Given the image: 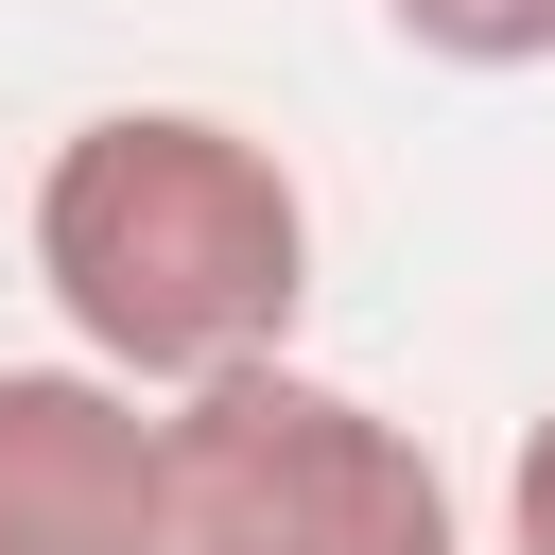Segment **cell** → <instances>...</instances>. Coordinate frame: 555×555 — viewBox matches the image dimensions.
Here are the masks:
<instances>
[{
    "label": "cell",
    "mask_w": 555,
    "mask_h": 555,
    "mask_svg": "<svg viewBox=\"0 0 555 555\" xmlns=\"http://www.w3.org/2000/svg\"><path fill=\"white\" fill-rule=\"evenodd\" d=\"M35 295L121 382H208L295 347L312 312V191L225 104H87L35 173Z\"/></svg>",
    "instance_id": "cell-1"
},
{
    "label": "cell",
    "mask_w": 555,
    "mask_h": 555,
    "mask_svg": "<svg viewBox=\"0 0 555 555\" xmlns=\"http://www.w3.org/2000/svg\"><path fill=\"white\" fill-rule=\"evenodd\" d=\"M156 451H173V555H451V468L295 347L173 382Z\"/></svg>",
    "instance_id": "cell-2"
},
{
    "label": "cell",
    "mask_w": 555,
    "mask_h": 555,
    "mask_svg": "<svg viewBox=\"0 0 555 555\" xmlns=\"http://www.w3.org/2000/svg\"><path fill=\"white\" fill-rule=\"evenodd\" d=\"M0 555H173L156 382L121 364H0Z\"/></svg>",
    "instance_id": "cell-3"
},
{
    "label": "cell",
    "mask_w": 555,
    "mask_h": 555,
    "mask_svg": "<svg viewBox=\"0 0 555 555\" xmlns=\"http://www.w3.org/2000/svg\"><path fill=\"white\" fill-rule=\"evenodd\" d=\"M382 35L434 69H555V0H382Z\"/></svg>",
    "instance_id": "cell-4"
},
{
    "label": "cell",
    "mask_w": 555,
    "mask_h": 555,
    "mask_svg": "<svg viewBox=\"0 0 555 555\" xmlns=\"http://www.w3.org/2000/svg\"><path fill=\"white\" fill-rule=\"evenodd\" d=\"M503 555H555V399H538L520 451H503Z\"/></svg>",
    "instance_id": "cell-5"
}]
</instances>
